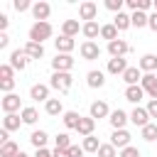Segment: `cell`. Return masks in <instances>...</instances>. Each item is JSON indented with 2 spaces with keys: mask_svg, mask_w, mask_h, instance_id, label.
I'll list each match as a JSON object with an SVG mask.
<instances>
[{
  "mask_svg": "<svg viewBox=\"0 0 157 157\" xmlns=\"http://www.w3.org/2000/svg\"><path fill=\"white\" fill-rule=\"evenodd\" d=\"M71 86H74V76L69 71H54L52 78H49V88H54L59 93H69Z\"/></svg>",
  "mask_w": 157,
  "mask_h": 157,
  "instance_id": "6da1fadb",
  "label": "cell"
},
{
  "mask_svg": "<svg viewBox=\"0 0 157 157\" xmlns=\"http://www.w3.org/2000/svg\"><path fill=\"white\" fill-rule=\"evenodd\" d=\"M54 34V29H52V25L49 22H34L32 27H29V42H37V44H42L44 39H49Z\"/></svg>",
  "mask_w": 157,
  "mask_h": 157,
  "instance_id": "7a4b0ae2",
  "label": "cell"
},
{
  "mask_svg": "<svg viewBox=\"0 0 157 157\" xmlns=\"http://www.w3.org/2000/svg\"><path fill=\"white\" fill-rule=\"evenodd\" d=\"M78 54H81L83 61H96V59L101 56V47H98L96 42H83V44L78 47Z\"/></svg>",
  "mask_w": 157,
  "mask_h": 157,
  "instance_id": "3957f363",
  "label": "cell"
},
{
  "mask_svg": "<svg viewBox=\"0 0 157 157\" xmlns=\"http://www.w3.org/2000/svg\"><path fill=\"white\" fill-rule=\"evenodd\" d=\"M15 71H25L27 69V64H29V56L25 54V49H15V52H10V61H7Z\"/></svg>",
  "mask_w": 157,
  "mask_h": 157,
  "instance_id": "277c9868",
  "label": "cell"
},
{
  "mask_svg": "<svg viewBox=\"0 0 157 157\" xmlns=\"http://www.w3.org/2000/svg\"><path fill=\"white\" fill-rule=\"evenodd\" d=\"M130 123H132V125H137L140 130H142L145 125H150V113H147V108L135 105V108L130 110Z\"/></svg>",
  "mask_w": 157,
  "mask_h": 157,
  "instance_id": "5b68a950",
  "label": "cell"
},
{
  "mask_svg": "<svg viewBox=\"0 0 157 157\" xmlns=\"http://www.w3.org/2000/svg\"><path fill=\"white\" fill-rule=\"evenodd\" d=\"M52 69H54V71H69V74H71V69H74V56H71V54H56V56L52 59Z\"/></svg>",
  "mask_w": 157,
  "mask_h": 157,
  "instance_id": "8992f818",
  "label": "cell"
},
{
  "mask_svg": "<svg viewBox=\"0 0 157 157\" xmlns=\"http://www.w3.org/2000/svg\"><path fill=\"white\" fill-rule=\"evenodd\" d=\"M0 108H2V113L5 115H10V113H17L22 105H20V96L17 93H5V98L0 101Z\"/></svg>",
  "mask_w": 157,
  "mask_h": 157,
  "instance_id": "52a82bcc",
  "label": "cell"
},
{
  "mask_svg": "<svg viewBox=\"0 0 157 157\" xmlns=\"http://www.w3.org/2000/svg\"><path fill=\"white\" fill-rule=\"evenodd\" d=\"M130 140H132V135H130L128 130H113V135H110V145H113L115 150L130 147Z\"/></svg>",
  "mask_w": 157,
  "mask_h": 157,
  "instance_id": "ba28073f",
  "label": "cell"
},
{
  "mask_svg": "<svg viewBox=\"0 0 157 157\" xmlns=\"http://www.w3.org/2000/svg\"><path fill=\"white\" fill-rule=\"evenodd\" d=\"M96 15H98V5H96V2L86 0V2H81V5H78V17H81L83 22H93V20H96Z\"/></svg>",
  "mask_w": 157,
  "mask_h": 157,
  "instance_id": "9c48e42d",
  "label": "cell"
},
{
  "mask_svg": "<svg viewBox=\"0 0 157 157\" xmlns=\"http://www.w3.org/2000/svg\"><path fill=\"white\" fill-rule=\"evenodd\" d=\"M128 120H130V115H128L125 110H120V108H115V110L110 113V118H108V123H110L113 130H125Z\"/></svg>",
  "mask_w": 157,
  "mask_h": 157,
  "instance_id": "30bf717a",
  "label": "cell"
},
{
  "mask_svg": "<svg viewBox=\"0 0 157 157\" xmlns=\"http://www.w3.org/2000/svg\"><path fill=\"white\" fill-rule=\"evenodd\" d=\"M140 86L145 88V93H147L152 101H157V74H142Z\"/></svg>",
  "mask_w": 157,
  "mask_h": 157,
  "instance_id": "8fae6325",
  "label": "cell"
},
{
  "mask_svg": "<svg viewBox=\"0 0 157 157\" xmlns=\"http://www.w3.org/2000/svg\"><path fill=\"white\" fill-rule=\"evenodd\" d=\"M130 52V44L125 42V39H115V42H108V54L113 56V59H120V56H125Z\"/></svg>",
  "mask_w": 157,
  "mask_h": 157,
  "instance_id": "7c38bea8",
  "label": "cell"
},
{
  "mask_svg": "<svg viewBox=\"0 0 157 157\" xmlns=\"http://www.w3.org/2000/svg\"><path fill=\"white\" fill-rule=\"evenodd\" d=\"M110 108H108V103L105 101H93L91 103V108H88V115L96 120V118H110Z\"/></svg>",
  "mask_w": 157,
  "mask_h": 157,
  "instance_id": "4fadbf2b",
  "label": "cell"
},
{
  "mask_svg": "<svg viewBox=\"0 0 157 157\" xmlns=\"http://www.w3.org/2000/svg\"><path fill=\"white\" fill-rule=\"evenodd\" d=\"M32 15H34V20H37V22H47V17L52 15V5H49V2H44V0H39V2H34V5H32Z\"/></svg>",
  "mask_w": 157,
  "mask_h": 157,
  "instance_id": "5bb4252c",
  "label": "cell"
},
{
  "mask_svg": "<svg viewBox=\"0 0 157 157\" xmlns=\"http://www.w3.org/2000/svg\"><path fill=\"white\" fill-rule=\"evenodd\" d=\"M54 47H56V54H71L74 47H76V42H74V37H64V34H59V37L54 39Z\"/></svg>",
  "mask_w": 157,
  "mask_h": 157,
  "instance_id": "9a60e30c",
  "label": "cell"
},
{
  "mask_svg": "<svg viewBox=\"0 0 157 157\" xmlns=\"http://www.w3.org/2000/svg\"><path fill=\"white\" fill-rule=\"evenodd\" d=\"M86 83H88V88H103L105 86V74L98 71V69H93V71L86 74Z\"/></svg>",
  "mask_w": 157,
  "mask_h": 157,
  "instance_id": "2e32d148",
  "label": "cell"
},
{
  "mask_svg": "<svg viewBox=\"0 0 157 157\" xmlns=\"http://www.w3.org/2000/svg\"><path fill=\"white\" fill-rule=\"evenodd\" d=\"M140 71L157 74V54H142L140 56Z\"/></svg>",
  "mask_w": 157,
  "mask_h": 157,
  "instance_id": "e0dca14e",
  "label": "cell"
},
{
  "mask_svg": "<svg viewBox=\"0 0 157 157\" xmlns=\"http://www.w3.org/2000/svg\"><path fill=\"white\" fill-rule=\"evenodd\" d=\"M81 34L86 37V42H93L96 37H101V25L93 20V22H83V27H81Z\"/></svg>",
  "mask_w": 157,
  "mask_h": 157,
  "instance_id": "ac0fdd59",
  "label": "cell"
},
{
  "mask_svg": "<svg viewBox=\"0 0 157 157\" xmlns=\"http://www.w3.org/2000/svg\"><path fill=\"white\" fill-rule=\"evenodd\" d=\"M128 71V61H125V56H120V59H108V74H113V76H123Z\"/></svg>",
  "mask_w": 157,
  "mask_h": 157,
  "instance_id": "d6986e66",
  "label": "cell"
},
{
  "mask_svg": "<svg viewBox=\"0 0 157 157\" xmlns=\"http://www.w3.org/2000/svg\"><path fill=\"white\" fill-rule=\"evenodd\" d=\"M123 81H125L128 86H140V81H142V71H140V66H128V71L123 74Z\"/></svg>",
  "mask_w": 157,
  "mask_h": 157,
  "instance_id": "ffe728a7",
  "label": "cell"
},
{
  "mask_svg": "<svg viewBox=\"0 0 157 157\" xmlns=\"http://www.w3.org/2000/svg\"><path fill=\"white\" fill-rule=\"evenodd\" d=\"M29 98L32 101H49V86L47 83H34L32 88H29Z\"/></svg>",
  "mask_w": 157,
  "mask_h": 157,
  "instance_id": "44dd1931",
  "label": "cell"
},
{
  "mask_svg": "<svg viewBox=\"0 0 157 157\" xmlns=\"http://www.w3.org/2000/svg\"><path fill=\"white\" fill-rule=\"evenodd\" d=\"M44 113H47V115H52V118H56V115H64L66 110H64V105H61V101H59V98H49V101L44 103Z\"/></svg>",
  "mask_w": 157,
  "mask_h": 157,
  "instance_id": "7402d4cb",
  "label": "cell"
},
{
  "mask_svg": "<svg viewBox=\"0 0 157 157\" xmlns=\"http://www.w3.org/2000/svg\"><path fill=\"white\" fill-rule=\"evenodd\" d=\"M81 118H83V115H78L76 110H66V113L61 115V123H64V128H66V130H76V128H78V123H81Z\"/></svg>",
  "mask_w": 157,
  "mask_h": 157,
  "instance_id": "603a6c76",
  "label": "cell"
},
{
  "mask_svg": "<svg viewBox=\"0 0 157 157\" xmlns=\"http://www.w3.org/2000/svg\"><path fill=\"white\" fill-rule=\"evenodd\" d=\"M20 125H22V115L20 113H10V115L2 118V130H7V132L20 130Z\"/></svg>",
  "mask_w": 157,
  "mask_h": 157,
  "instance_id": "cb8c5ba5",
  "label": "cell"
},
{
  "mask_svg": "<svg viewBox=\"0 0 157 157\" xmlns=\"http://www.w3.org/2000/svg\"><path fill=\"white\" fill-rule=\"evenodd\" d=\"M93 130H96V120L88 115V118H81V123H78V128H76V132L81 135V137H91L93 135Z\"/></svg>",
  "mask_w": 157,
  "mask_h": 157,
  "instance_id": "d4e9b609",
  "label": "cell"
},
{
  "mask_svg": "<svg viewBox=\"0 0 157 157\" xmlns=\"http://www.w3.org/2000/svg\"><path fill=\"white\" fill-rule=\"evenodd\" d=\"M81 27L83 25H78V20H64L61 22V34L64 37H76L81 32Z\"/></svg>",
  "mask_w": 157,
  "mask_h": 157,
  "instance_id": "484cf974",
  "label": "cell"
},
{
  "mask_svg": "<svg viewBox=\"0 0 157 157\" xmlns=\"http://www.w3.org/2000/svg\"><path fill=\"white\" fill-rule=\"evenodd\" d=\"M22 49H25V54H27L29 59H42V56H44V44H37V42H29V39H27V44H25Z\"/></svg>",
  "mask_w": 157,
  "mask_h": 157,
  "instance_id": "4316f807",
  "label": "cell"
},
{
  "mask_svg": "<svg viewBox=\"0 0 157 157\" xmlns=\"http://www.w3.org/2000/svg\"><path fill=\"white\" fill-rule=\"evenodd\" d=\"M142 98H145V88H142V86H128V88H125V101H130V103L137 105Z\"/></svg>",
  "mask_w": 157,
  "mask_h": 157,
  "instance_id": "83f0119b",
  "label": "cell"
},
{
  "mask_svg": "<svg viewBox=\"0 0 157 157\" xmlns=\"http://www.w3.org/2000/svg\"><path fill=\"white\" fill-rule=\"evenodd\" d=\"M113 25L118 27V32H125L128 27H132V20H130L128 12H118V15L113 17Z\"/></svg>",
  "mask_w": 157,
  "mask_h": 157,
  "instance_id": "f1b7e54d",
  "label": "cell"
},
{
  "mask_svg": "<svg viewBox=\"0 0 157 157\" xmlns=\"http://www.w3.org/2000/svg\"><path fill=\"white\" fill-rule=\"evenodd\" d=\"M20 115H22V123H25V125H34V123H37V118H39L37 108H32V105L22 108V110H20Z\"/></svg>",
  "mask_w": 157,
  "mask_h": 157,
  "instance_id": "f546056e",
  "label": "cell"
},
{
  "mask_svg": "<svg viewBox=\"0 0 157 157\" xmlns=\"http://www.w3.org/2000/svg\"><path fill=\"white\" fill-rule=\"evenodd\" d=\"M101 39H108V42H115L118 39V27L110 22V25H101Z\"/></svg>",
  "mask_w": 157,
  "mask_h": 157,
  "instance_id": "4dcf8cb0",
  "label": "cell"
},
{
  "mask_svg": "<svg viewBox=\"0 0 157 157\" xmlns=\"http://www.w3.org/2000/svg\"><path fill=\"white\" fill-rule=\"evenodd\" d=\"M47 140H49V135H47L44 130H34V132L29 135V142H32V145H34L37 150H42V147L47 145Z\"/></svg>",
  "mask_w": 157,
  "mask_h": 157,
  "instance_id": "1f68e13d",
  "label": "cell"
},
{
  "mask_svg": "<svg viewBox=\"0 0 157 157\" xmlns=\"http://www.w3.org/2000/svg\"><path fill=\"white\" fill-rule=\"evenodd\" d=\"M20 152H22V150H20L17 142H12V140L5 142V145H0V157H17Z\"/></svg>",
  "mask_w": 157,
  "mask_h": 157,
  "instance_id": "d6a6232c",
  "label": "cell"
},
{
  "mask_svg": "<svg viewBox=\"0 0 157 157\" xmlns=\"http://www.w3.org/2000/svg\"><path fill=\"white\" fill-rule=\"evenodd\" d=\"M140 137H142L145 142H155V140H157V123L145 125V128L140 130Z\"/></svg>",
  "mask_w": 157,
  "mask_h": 157,
  "instance_id": "836d02e7",
  "label": "cell"
},
{
  "mask_svg": "<svg viewBox=\"0 0 157 157\" xmlns=\"http://www.w3.org/2000/svg\"><path fill=\"white\" fill-rule=\"evenodd\" d=\"M54 150H61V152H69V147H71V140H69V135L66 132H59L56 137H54Z\"/></svg>",
  "mask_w": 157,
  "mask_h": 157,
  "instance_id": "e575fe53",
  "label": "cell"
},
{
  "mask_svg": "<svg viewBox=\"0 0 157 157\" xmlns=\"http://www.w3.org/2000/svg\"><path fill=\"white\" fill-rule=\"evenodd\" d=\"M101 145H103V142H98V137L91 135V137H83V145H81V147H83V152H98Z\"/></svg>",
  "mask_w": 157,
  "mask_h": 157,
  "instance_id": "d590c367",
  "label": "cell"
},
{
  "mask_svg": "<svg viewBox=\"0 0 157 157\" xmlns=\"http://www.w3.org/2000/svg\"><path fill=\"white\" fill-rule=\"evenodd\" d=\"M130 20H132V27H147V22H150V15L147 12H132L130 15Z\"/></svg>",
  "mask_w": 157,
  "mask_h": 157,
  "instance_id": "8d00e7d4",
  "label": "cell"
},
{
  "mask_svg": "<svg viewBox=\"0 0 157 157\" xmlns=\"http://www.w3.org/2000/svg\"><path fill=\"white\" fill-rule=\"evenodd\" d=\"M96 155H98V157H118V150H115L110 142H103V145H101V150H98Z\"/></svg>",
  "mask_w": 157,
  "mask_h": 157,
  "instance_id": "74e56055",
  "label": "cell"
},
{
  "mask_svg": "<svg viewBox=\"0 0 157 157\" xmlns=\"http://www.w3.org/2000/svg\"><path fill=\"white\" fill-rule=\"evenodd\" d=\"M123 5H125V0H105V7L110 10V12H123Z\"/></svg>",
  "mask_w": 157,
  "mask_h": 157,
  "instance_id": "f35d334b",
  "label": "cell"
},
{
  "mask_svg": "<svg viewBox=\"0 0 157 157\" xmlns=\"http://www.w3.org/2000/svg\"><path fill=\"white\" fill-rule=\"evenodd\" d=\"M12 7H15L17 12H25V10H32V2H29V0H15Z\"/></svg>",
  "mask_w": 157,
  "mask_h": 157,
  "instance_id": "ab89813d",
  "label": "cell"
},
{
  "mask_svg": "<svg viewBox=\"0 0 157 157\" xmlns=\"http://www.w3.org/2000/svg\"><path fill=\"white\" fill-rule=\"evenodd\" d=\"M12 76H15V69H12L10 64H2V66H0V81H2V78H12Z\"/></svg>",
  "mask_w": 157,
  "mask_h": 157,
  "instance_id": "60d3db41",
  "label": "cell"
},
{
  "mask_svg": "<svg viewBox=\"0 0 157 157\" xmlns=\"http://www.w3.org/2000/svg\"><path fill=\"white\" fill-rule=\"evenodd\" d=\"M118 157H140V150L130 145V147H125V150H120V152H118Z\"/></svg>",
  "mask_w": 157,
  "mask_h": 157,
  "instance_id": "b9f144b4",
  "label": "cell"
},
{
  "mask_svg": "<svg viewBox=\"0 0 157 157\" xmlns=\"http://www.w3.org/2000/svg\"><path fill=\"white\" fill-rule=\"evenodd\" d=\"M12 88H15V78H2V81H0V91L12 93Z\"/></svg>",
  "mask_w": 157,
  "mask_h": 157,
  "instance_id": "7bdbcfd3",
  "label": "cell"
},
{
  "mask_svg": "<svg viewBox=\"0 0 157 157\" xmlns=\"http://www.w3.org/2000/svg\"><path fill=\"white\" fill-rule=\"evenodd\" d=\"M150 7H155L152 0H137V12H147Z\"/></svg>",
  "mask_w": 157,
  "mask_h": 157,
  "instance_id": "ee69618b",
  "label": "cell"
},
{
  "mask_svg": "<svg viewBox=\"0 0 157 157\" xmlns=\"http://www.w3.org/2000/svg\"><path fill=\"white\" fill-rule=\"evenodd\" d=\"M86 152H83V147H78V145H71L69 147V157H83Z\"/></svg>",
  "mask_w": 157,
  "mask_h": 157,
  "instance_id": "f6af8a7d",
  "label": "cell"
},
{
  "mask_svg": "<svg viewBox=\"0 0 157 157\" xmlns=\"http://www.w3.org/2000/svg\"><path fill=\"white\" fill-rule=\"evenodd\" d=\"M147 27H150V29L157 34V12H152V15H150V22H147Z\"/></svg>",
  "mask_w": 157,
  "mask_h": 157,
  "instance_id": "bcb514c9",
  "label": "cell"
},
{
  "mask_svg": "<svg viewBox=\"0 0 157 157\" xmlns=\"http://www.w3.org/2000/svg\"><path fill=\"white\" fill-rule=\"evenodd\" d=\"M147 113H150V118H157V101L147 103Z\"/></svg>",
  "mask_w": 157,
  "mask_h": 157,
  "instance_id": "7dc6e473",
  "label": "cell"
},
{
  "mask_svg": "<svg viewBox=\"0 0 157 157\" xmlns=\"http://www.w3.org/2000/svg\"><path fill=\"white\" fill-rule=\"evenodd\" d=\"M10 44V37H7V32H0V49H5Z\"/></svg>",
  "mask_w": 157,
  "mask_h": 157,
  "instance_id": "c3c4849f",
  "label": "cell"
},
{
  "mask_svg": "<svg viewBox=\"0 0 157 157\" xmlns=\"http://www.w3.org/2000/svg\"><path fill=\"white\" fill-rule=\"evenodd\" d=\"M34 157H54V152H49L47 147H42V150H37V155Z\"/></svg>",
  "mask_w": 157,
  "mask_h": 157,
  "instance_id": "681fc988",
  "label": "cell"
},
{
  "mask_svg": "<svg viewBox=\"0 0 157 157\" xmlns=\"http://www.w3.org/2000/svg\"><path fill=\"white\" fill-rule=\"evenodd\" d=\"M7 22H10V20H7V15H0V29H2V32H5V27H7Z\"/></svg>",
  "mask_w": 157,
  "mask_h": 157,
  "instance_id": "f907efd6",
  "label": "cell"
},
{
  "mask_svg": "<svg viewBox=\"0 0 157 157\" xmlns=\"http://www.w3.org/2000/svg\"><path fill=\"white\" fill-rule=\"evenodd\" d=\"M54 157H69V152H61V150H54Z\"/></svg>",
  "mask_w": 157,
  "mask_h": 157,
  "instance_id": "816d5d0a",
  "label": "cell"
},
{
  "mask_svg": "<svg viewBox=\"0 0 157 157\" xmlns=\"http://www.w3.org/2000/svg\"><path fill=\"white\" fill-rule=\"evenodd\" d=\"M17 157H29V155H25V152H20V155H17Z\"/></svg>",
  "mask_w": 157,
  "mask_h": 157,
  "instance_id": "f5cc1de1",
  "label": "cell"
},
{
  "mask_svg": "<svg viewBox=\"0 0 157 157\" xmlns=\"http://www.w3.org/2000/svg\"><path fill=\"white\" fill-rule=\"evenodd\" d=\"M155 12H157V0H155Z\"/></svg>",
  "mask_w": 157,
  "mask_h": 157,
  "instance_id": "db71d44e",
  "label": "cell"
}]
</instances>
